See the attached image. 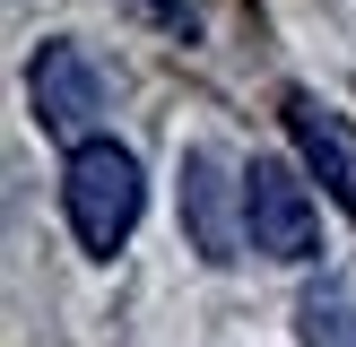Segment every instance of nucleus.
Here are the masks:
<instances>
[{
    "label": "nucleus",
    "mask_w": 356,
    "mask_h": 347,
    "mask_svg": "<svg viewBox=\"0 0 356 347\" xmlns=\"http://www.w3.org/2000/svg\"><path fill=\"white\" fill-rule=\"evenodd\" d=\"M139 208H148L139 156L122 148V139H79L70 165H61V217H70V235H79L96 260H113L122 243L139 235Z\"/></svg>",
    "instance_id": "obj_1"
},
{
    "label": "nucleus",
    "mask_w": 356,
    "mask_h": 347,
    "mask_svg": "<svg viewBox=\"0 0 356 347\" xmlns=\"http://www.w3.org/2000/svg\"><path fill=\"white\" fill-rule=\"evenodd\" d=\"M183 235H191V252H200L209 269L243 260V243H252V208H243V165L218 148V139L183 148Z\"/></svg>",
    "instance_id": "obj_2"
},
{
    "label": "nucleus",
    "mask_w": 356,
    "mask_h": 347,
    "mask_svg": "<svg viewBox=\"0 0 356 347\" xmlns=\"http://www.w3.org/2000/svg\"><path fill=\"white\" fill-rule=\"evenodd\" d=\"M243 208H252V252L270 260H313L322 252V208H313V183L278 156H252L243 165Z\"/></svg>",
    "instance_id": "obj_3"
},
{
    "label": "nucleus",
    "mask_w": 356,
    "mask_h": 347,
    "mask_svg": "<svg viewBox=\"0 0 356 347\" xmlns=\"http://www.w3.org/2000/svg\"><path fill=\"white\" fill-rule=\"evenodd\" d=\"M26 104H35V130L44 139H96V121H104V69L87 61L79 44H44L26 61Z\"/></svg>",
    "instance_id": "obj_4"
},
{
    "label": "nucleus",
    "mask_w": 356,
    "mask_h": 347,
    "mask_svg": "<svg viewBox=\"0 0 356 347\" xmlns=\"http://www.w3.org/2000/svg\"><path fill=\"white\" fill-rule=\"evenodd\" d=\"M287 139L305 156V174H322V191L356 217V130H348V113H330L322 96H287Z\"/></svg>",
    "instance_id": "obj_5"
},
{
    "label": "nucleus",
    "mask_w": 356,
    "mask_h": 347,
    "mask_svg": "<svg viewBox=\"0 0 356 347\" xmlns=\"http://www.w3.org/2000/svg\"><path fill=\"white\" fill-rule=\"evenodd\" d=\"M296 330H305V347H356V304H348V287H313L305 304H296Z\"/></svg>",
    "instance_id": "obj_6"
}]
</instances>
